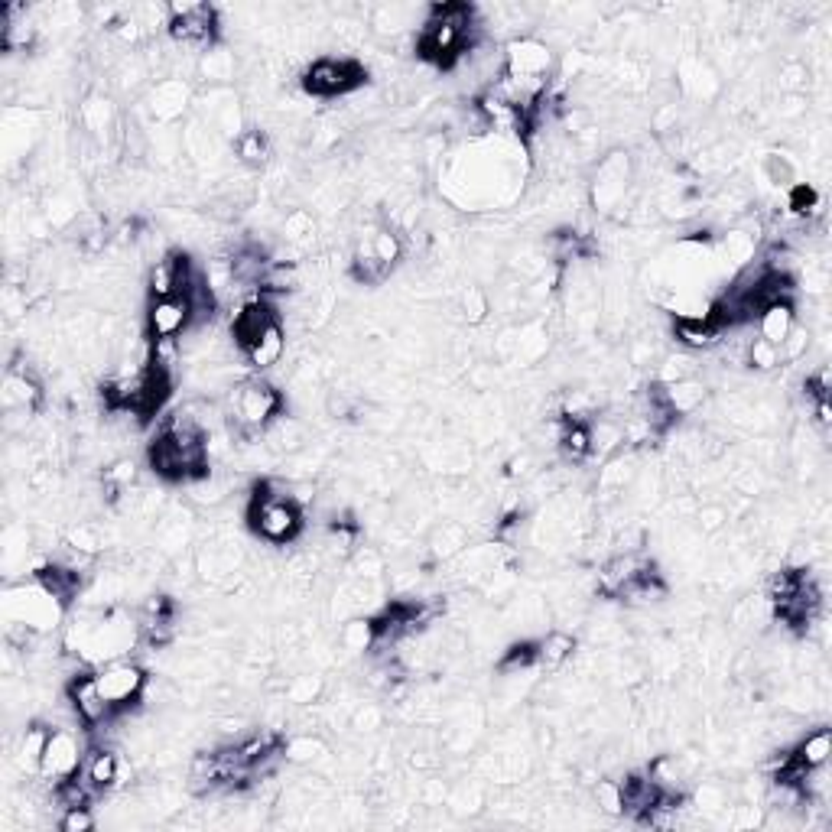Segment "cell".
I'll return each mask as SVG.
<instances>
[{
    "label": "cell",
    "instance_id": "obj_36",
    "mask_svg": "<svg viewBox=\"0 0 832 832\" xmlns=\"http://www.w3.org/2000/svg\"><path fill=\"white\" fill-rule=\"evenodd\" d=\"M459 312L468 325H485L491 316V299L488 293L481 290L478 283H468L465 290L459 293Z\"/></svg>",
    "mask_w": 832,
    "mask_h": 832
},
{
    "label": "cell",
    "instance_id": "obj_6",
    "mask_svg": "<svg viewBox=\"0 0 832 832\" xmlns=\"http://www.w3.org/2000/svg\"><path fill=\"white\" fill-rule=\"evenodd\" d=\"M95 680H98L101 696L108 699L117 712H127L130 706H137V702L143 699V693H147V686H150L147 670L130 657H117L111 663H101V667H95Z\"/></svg>",
    "mask_w": 832,
    "mask_h": 832
},
{
    "label": "cell",
    "instance_id": "obj_19",
    "mask_svg": "<svg viewBox=\"0 0 832 832\" xmlns=\"http://www.w3.org/2000/svg\"><path fill=\"white\" fill-rule=\"evenodd\" d=\"M426 546H429V553H433V559L449 563V559H455L462 550H468V527L459 524V520H439L433 533H429Z\"/></svg>",
    "mask_w": 832,
    "mask_h": 832
},
{
    "label": "cell",
    "instance_id": "obj_11",
    "mask_svg": "<svg viewBox=\"0 0 832 832\" xmlns=\"http://www.w3.org/2000/svg\"><path fill=\"white\" fill-rule=\"evenodd\" d=\"M143 329H147L150 342H169V338H179L182 332L192 329V309L182 296L150 299Z\"/></svg>",
    "mask_w": 832,
    "mask_h": 832
},
{
    "label": "cell",
    "instance_id": "obj_13",
    "mask_svg": "<svg viewBox=\"0 0 832 832\" xmlns=\"http://www.w3.org/2000/svg\"><path fill=\"white\" fill-rule=\"evenodd\" d=\"M0 400H4V410H26L36 413L43 407V384L26 371V368H7L4 374V387H0Z\"/></svg>",
    "mask_w": 832,
    "mask_h": 832
},
{
    "label": "cell",
    "instance_id": "obj_20",
    "mask_svg": "<svg viewBox=\"0 0 832 832\" xmlns=\"http://www.w3.org/2000/svg\"><path fill=\"white\" fill-rule=\"evenodd\" d=\"M82 771L101 793H108L121 784V758H117V751H111V748H91L85 754Z\"/></svg>",
    "mask_w": 832,
    "mask_h": 832
},
{
    "label": "cell",
    "instance_id": "obj_44",
    "mask_svg": "<svg viewBox=\"0 0 832 832\" xmlns=\"http://www.w3.org/2000/svg\"><path fill=\"white\" fill-rule=\"evenodd\" d=\"M696 520H699L702 533H719L728 520H732V511H728L722 501H702L696 507Z\"/></svg>",
    "mask_w": 832,
    "mask_h": 832
},
{
    "label": "cell",
    "instance_id": "obj_45",
    "mask_svg": "<svg viewBox=\"0 0 832 832\" xmlns=\"http://www.w3.org/2000/svg\"><path fill=\"white\" fill-rule=\"evenodd\" d=\"M69 543L78 546L82 553L95 556V553L104 550V533H101L98 524H91V520H85V524H75V527L69 530Z\"/></svg>",
    "mask_w": 832,
    "mask_h": 832
},
{
    "label": "cell",
    "instance_id": "obj_15",
    "mask_svg": "<svg viewBox=\"0 0 832 832\" xmlns=\"http://www.w3.org/2000/svg\"><path fill=\"white\" fill-rule=\"evenodd\" d=\"M49 735H52V728L43 725V722L26 725V732L20 735L17 754H13V761H17V767L23 774L39 777V771H43V754H46V745H49Z\"/></svg>",
    "mask_w": 832,
    "mask_h": 832
},
{
    "label": "cell",
    "instance_id": "obj_34",
    "mask_svg": "<svg viewBox=\"0 0 832 832\" xmlns=\"http://www.w3.org/2000/svg\"><path fill=\"white\" fill-rule=\"evenodd\" d=\"M283 241L293 247H309L316 241V218H312L306 208H293L290 215L283 218Z\"/></svg>",
    "mask_w": 832,
    "mask_h": 832
},
{
    "label": "cell",
    "instance_id": "obj_32",
    "mask_svg": "<svg viewBox=\"0 0 832 832\" xmlns=\"http://www.w3.org/2000/svg\"><path fill=\"white\" fill-rule=\"evenodd\" d=\"M234 153H238V160L244 166H251V169H260L267 160H270V137L264 134V130H257V127H247L244 134L234 140Z\"/></svg>",
    "mask_w": 832,
    "mask_h": 832
},
{
    "label": "cell",
    "instance_id": "obj_2",
    "mask_svg": "<svg viewBox=\"0 0 832 832\" xmlns=\"http://www.w3.org/2000/svg\"><path fill=\"white\" fill-rule=\"evenodd\" d=\"M65 608L56 595L43 589L36 579L13 582L4 589V621L20 624L33 634H49L65 621Z\"/></svg>",
    "mask_w": 832,
    "mask_h": 832
},
{
    "label": "cell",
    "instance_id": "obj_25",
    "mask_svg": "<svg viewBox=\"0 0 832 832\" xmlns=\"http://www.w3.org/2000/svg\"><path fill=\"white\" fill-rule=\"evenodd\" d=\"M410 23H413V7H403V4H381V7H374L371 10V17H368V26H371V33L374 36H400V33H407L410 30Z\"/></svg>",
    "mask_w": 832,
    "mask_h": 832
},
{
    "label": "cell",
    "instance_id": "obj_29",
    "mask_svg": "<svg viewBox=\"0 0 832 832\" xmlns=\"http://www.w3.org/2000/svg\"><path fill=\"white\" fill-rule=\"evenodd\" d=\"M325 758H329V745L312 732L293 735L290 741H283V761H290V764H319Z\"/></svg>",
    "mask_w": 832,
    "mask_h": 832
},
{
    "label": "cell",
    "instance_id": "obj_47",
    "mask_svg": "<svg viewBox=\"0 0 832 832\" xmlns=\"http://www.w3.org/2000/svg\"><path fill=\"white\" fill-rule=\"evenodd\" d=\"M56 826L62 832H91V829L98 826V816H95L91 806H69V810H62Z\"/></svg>",
    "mask_w": 832,
    "mask_h": 832
},
{
    "label": "cell",
    "instance_id": "obj_41",
    "mask_svg": "<svg viewBox=\"0 0 832 832\" xmlns=\"http://www.w3.org/2000/svg\"><path fill=\"white\" fill-rule=\"evenodd\" d=\"M806 82H810V69H806V62L800 59H790L780 65V72H777V85L784 95H803L806 91Z\"/></svg>",
    "mask_w": 832,
    "mask_h": 832
},
{
    "label": "cell",
    "instance_id": "obj_16",
    "mask_svg": "<svg viewBox=\"0 0 832 832\" xmlns=\"http://www.w3.org/2000/svg\"><path fill=\"white\" fill-rule=\"evenodd\" d=\"M660 394L676 420H680V416H693L696 410H702V403L709 397V387L699 377H689V381H680V384H660Z\"/></svg>",
    "mask_w": 832,
    "mask_h": 832
},
{
    "label": "cell",
    "instance_id": "obj_12",
    "mask_svg": "<svg viewBox=\"0 0 832 832\" xmlns=\"http://www.w3.org/2000/svg\"><path fill=\"white\" fill-rule=\"evenodd\" d=\"M195 101L192 85L186 78H160L147 91V111L156 124H176L182 114L189 111V104Z\"/></svg>",
    "mask_w": 832,
    "mask_h": 832
},
{
    "label": "cell",
    "instance_id": "obj_35",
    "mask_svg": "<svg viewBox=\"0 0 832 832\" xmlns=\"http://www.w3.org/2000/svg\"><path fill=\"white\" fill-rule=\"evenodd\" d=\"M371 254L381 260L387 270H394L403 260V238L387 225H377V231L371 234Z\"/></svg>",
    "mask_w": 832,
    "mask_h": 832
},
{
    "label": "cell",
    "instance_id": "obj_9",
    "mask_svg": "<svg viewBox=\"0 0 832 832\" xmlns=\"http://www.w3.org/2000/svg\"><path fill=\"white\" fill-rule=\"evenodd\" d=\"M556 56L537 36H520L504 46V75L514 78H550Z\"/></svg>",
    "mask_w": 832,
    "mask_h": 832
},
{
    "label": "cell",
    "instance_id": "obj_31",
    "mask_svg": "<svg viewBox=\"0 0 832 832\" xmlns=\"http://www.w3.org/2000/svg\"><path fill=\"white\" fill-rule=\"evenodd\" d=\"M264 436L270 439V446L277 449V452H299V449L306 446L303 426H299L293 416H283V413L264 429Z\"/></svg>",
    "mask_w": 832,
    "mask_h": 832
},
{
    "label": "cell",
    "instance_id": "obj_23",
    "mask_svg": "<svg viewBox=\"0 0 832 832\" xmlns=\"http://www.w3.org/2000/svg\"><path fill=\"white\" fill-rule=\"evenodd\" d=\"M82 127L88 130L95 140H108L111 130L117 124V111H114V101L104 98V95H88L82 104Z\"/></svg>",
    "mask_w": 832,
    "mask_h": 832
},
{
    "label": "cell",
    "instance_id": "obj_24",
    "mask_svg": "<svg viewBox=\"0 0 832 832\" xmlns=\"http://www.w3.org/2000/svg\"><path fill=\"white\" fill-rule=\"evenodd\" d=\"M829 754H832V735L829 728H816L810 732L797 748L790 751V761L803 767V771H816V767H826L829 764Z\"/></svg>",
    "mask_w": 832,
    "mask_h": 832
},
{
    "label": "cell",
    "instance_id": "obj_27",
    "mask_svg": "<svg viewBox=\"0 0 832 832\" xmlns=\"http://www.w3.org/2000/svg\"><path fill=\"white\" fill-rule=\"evenodd\" d=\"M338 641H342V650H348V654H368V650L377 644L374 618L371 615H355V618L342 621Z\"/></svg>",
    "mask_w": 832,
    "mask_h": 832
},
{
    "label": "cell",
    "instance_id": "obj_14",
    "mask_svg": "<svg viewBox=\"0 0 832 832\" xmlns=\"http://www.w3.org/2000/svg\"><path fill=\"white\" fill-rule=\"evenodd\" d=\"M283 355H286V329H283L280 319L270 322L264 329V335H260L257 342L244 351L247 364H251V371H257V374L273 371L283 361Z\"/></svg>",
    "mask_w": 832,
    "mask_h": 832
},
{
    "label": "cell",
    "instance_id": "obj_30",
    "mask_svg": "<svg viewBox=\"0 0 832 832\" xmlns=\"http://www.w3.org/2000/svg\"><path fill=\"white\" fill-rule=\"evenodd\" d=\"M589 436H592V455H602V459H611V455H618L624 446H628V439H624V426L615 423V420H608V416L589 423Z\"/></svg>",
    "mask_w": 832,
    "mask_h": 832
},
{
    "label": "cell",
    "instance_id": "obj_38",
    "mask_svg": "<svg viewBox=\"0 0 832 832\" xmlns=\"http://www.w3.org/2000/svg\"><path fill=\"white\" fill-rule=\"evenodd\" d=\"M322 689H325V680L319 673H299L286 683V699L296 702V706H312V702H319Z\"/></svg>",
    "mask_w": 832,
    "mask_h": 832
},
{
    "label": "cell",
    "instance_id": "obj_5",
    "mask_svg": "<svg viewBox=\"0 0 832 832\" xmlns=\"http://www.w3.org/2000/svg\"><path fill=\"white\" fill-rule=\"evenodd\" d=\"M368 82V69L348 56H322L303 72V91L312 98H345Z\"/></svg>",
    "mask_w": 832,
    "mask_h": 832
},
{
    "label": "cell",
    "instance_id": "obj_42",
    "mask_svg": "<svg viewBox=\"0 0 832 832\" xmlns=\"http://www.w3.org/2000/svg\"><path fill=\"white\" fill-rule=\"evenodd\" d=\"M696 377V361L689 355H667L657 371V384H680Z\"/></svg>",
    "mask_w": 832,
    "mask_h": 832
},
{
    "label": "cell",
    "instance_id": "obj_33",
    "mask_svg": "<svg viewBox=\"0 0 832 832\" xmlns=\"http://www.w3.org/2000/svg\"><path fill=\"white\" fill-rule=\"evenodd\" d=\"M673 335H676V342L686 345V348H712L715 342H719V329H715L712 322H693V319H676L673 325Z\"/></svg>",
    "mask_w": 832,
    "mask_h": 832
},
{
    "label": "cell",
    "instance_id": "obj_43",
    "mask_svg": "<svg viewBox=\"0 0 832 832\" xmlns=\"http://www.w3.org/2000/svg\"><path fill=\"white\" fill-rule=\"evenodd\" d=\"M592 793H595L598 810H602L605 816H624V797H621V784H618V780L602 777Z\"/></svg>",
    "mask_w": 832,
    "mask_h": 832
},
{
    "label": "cell",
    "instance_id": "obj_39",
    "mask_svg": "<svg viewBox=\"0 0 832 832\" xmlns=\"http://www.w3.org/2000/svg\"><path fill=\"white\" fill-rule=\"evenodd\" d=\"M647 777L654 780L657 790H680V780H683L680 761H676L673 754H657V758L647 764Z\"/></svg>",
    "mask_w": 832,
    "mask_h": 832
},
{
    "label": "cell",
    "instance_id": "obj_10",
    "mask_svg": "<svg viewBox=\"0 0 832 832\" xmlns=\"http://www.w3.org/2000/svg\"><path fill=\"white\" fill-rule=\"evenodd\" d=\"M85 745L78 741V735L72 732V728H65V725H52V735H49V745H46V754H43V771H39V777H46V780H65V777H75L78 771H82V764H85Z\"/></svg>",
    "mask_w": 832,
    "mask_h": 832
},
{
    "label": "cell",
    "instance_id": "obj_28",
    "mask_svg": "<svg viewBox=\"0 0 832 832\" xmlns=\"http://www.w3.org/2000/svg\"><path fill=\"white\" fill-rule=\"evenodd\" d=\"M761 173L764 179L771 182V186L777 189H793V186H800V166L797 160H793L790 153H764V160H761Z\"/></svg>",
    "mask_w": 832,
    "mask_h": 832
},
{
    "label": "cell",
    "instance_id": "obj_22",
    "mask_svg": "<svg viewBox=\"0 0 832 832\" xmlns=\"http://www.w3.org/2000/svg\"><path fill=\"white\" fill-rule=\"evenodd\" d=\"M195 69H199V78L208 82V88H228L234 82V72H238V59L225 46H215L205 56H199Z\"/></svg>",
    "mask_w": 832,
    "mask_h": 832
},
{
    "label": "cell",
    "instance_id": "obj_3",
    "mask_svg": "<svg viewBox=\"0 0 832 832\" xmlns=\"http://www.w3.org/2000/svg\"><path fill=\"white\" fill-rule=\"evenodd\" d=\"M283 413V394L264 377H247L231 394V420L244 436H260Z\"/></svg>",
    "mask_w": 832,
    "mask_h": 832
},
{
    "label": "cell",
    "instance_id": "obj_18",
    "mask_svg": "<svg viewBox=\"0 0 832 832\" xmlns=\"http://www.w3.org/2000/svg\"><path fill=\"white\" fill-rule=\"evenodd\" d=\"M576 637L569 631H546L537 637V667L540 670H563L566 663L576 657Z\"/></svg>",
    "mask_w": 832,
    "mask_h": 832
},
{
    "label": "cell",
    "instance_id": "obj_46",
    "mask_svg": "<svg viewBox=\"0 0 832 832\" xmlns=\"http://www.w3.org/2000/svg\"><path fill=\"white\" fill-rule=\"evenodd\" d=\"M384 709L381 706H374V702H364V706H358L355 712H351V728H355L358 735H374V732H381L384 728Z\"/></svg>",
    "mask_w": 832,
    "mask_h": 832
},
{
    "label": "cell",
    "instance_id": "obj_4",
    "mask_svg": "<svg viewBox=\"0 0 832 832\" xmlns=\"http://www.w3.org/2000/svg\"><path fill=\"white\" fill-rule=\"evenodd\" d=\"M166 13V33L173 36L176 46L199 52V56L218 46V10L212 4H195V0H182L179 4L176 0V4H166Z\"/></svg>",
    "mask_w": 832,
    "mask_h": 832
},
{
    "label": "cell",
    "instance_id": "obj_37",
    "mask_svg": "<svg viewBox=\"0 0 832 832\" xmlns=\"http://www.w3.org/2000/svg\"><path fill=\"white\" fill-rule=\"evenodd\" d=\"M533 667H537V641H517L498 660V670L504 676H520V670H533Z\"/></svg>",
    "mask_w": 832,
    "mask_h": 832
},
{
    "label": "cell",
    "instance_id": "obj_49",
    "mask_svg": "<svg viewBox=\"0 0 832 832\" xmlns=\"http://www.w3.org/2000/svg\"><path fill=\"white\" fill-rule=\"evenodd\" d=\"M806 111V98L803 95H784V108H780V114L784 117H800Z\"/></svg>",
    "mask_w": 832,
    "mask_h": 832
},
{
    "label": "cell",
    "instance_id": "obj_40",
    "mask_svg": "<svg viewBox=\"0 0 832 832\" xmlns=\"http://www.w3.org/2000/svg\"><path fill=\"white\" fill-rule=\"evenodd\" d=\"M745 364L754 371H761V374L774 371V368H780V348L771 345V342H764L761 335L751 338V342L745 345Z\"/></svg>",
    "mask_w": 832,
    "mask_h": 832
},
{
    "label": "cell",
    "instance_id": "obj_1",
    "mask_svg": "<svg viewBox=\"0 0 832 832\" xmlns=\"http://www.w3.org/2000/svg\"><path fill=\"white\" fill-rule=\"evenodd\" d=\"M303 514L306 511L286 494V485L280 481H260L247 501V520H251L254 537L270 546L293 543L303 533Z\"/></svg>",
    "mask_w": 832,
    "mask_h": 832
},
{
    "label": "cell",
    "instance_id": "obj_17",
    "mask_svg": "<svg viewBox=\"0 0 832 832\" xmlns=\"http://www.w3.org/2000/svg\"><path fill=\"white\" fill-rule=\"evenodd\" d=\"M637 478H641V459H637L634 452L621 449L618 455H611L608 465L602 468L598 485H602V491H608V494H624Z\"/></svg>",
    "mask_w": 832,
    "mask_h": 832
},
{
    "label": "cell",
    "instance_id": "obj_8",
    "mask_svg": "<svg viewBox=\"0 0 832 832\" xmlns=\"http://www.w3.org/2000/svg\"><path fill=\"white\" fill-rule=\"evenodd\" d=\"M65 702H69L72 715L85 728H101L104 722H111L114 715H117V709L101 696L98 680H95V670L72 676L69 686H65Z\"/></svg>",
    "mask_w": 832,
    "mask_h": 832
},
{
    "label": "cell",
    "instance_id": "obj_7",
    "mask_svg": "<svg viewBox=\"0 0 832 832\" xmlns=\"http://www.w3.org/2000/svg\"><path fill=\"white\" fill-rule=\"evenodd\" d=\"M631 156L628 153H608L602 163L595 169V179H592V205L595 212H605L611 215L615 208L624 205L628 199V189H631Z\"/></svg>",
    "mask_w": 832,
    "mask_h": 832
},
{
    "label": "cell",
    "instance_id": "obj_26",
    "mask_svg": "<svg viewBox=\"0 0 832 832\" xmlns=\"http://www.w3.org/2000/svg\"><path fill=\"white\" fill-rule=\"evenodd\" d=\"M556 449L563 452V459L566 462H585L592 455V436H589V423H582V420H569L566 416V423H563V433H559L556 439Z\"/></svg>",
    "mask_w": 832,
    "mask_h": 832
},
{
    "label": "cell",
    "instance_id": "obj_48",
    "mask_svg": "<svg viewBox=\"0 0 832 832\" xmlns=\"http://www.w3.org/2000/svg\"><path fill=\"white\" fill-rule=\"evenodd\" d=\"M806 348H810V329L793 325L790 335L780 342V361H800L806 355Z\"/></svg>",
    "mask_w": 832,
    "mask_h": 832
},
{
    "label": "cell",
    "instance_id": "obj_21",
    "mask_svg": "<svg viewBox=\"0 0 832 832\" xmlns=\"http://www.w3.org/2000/svg\"><path fill=\"white\" fill-rule=\"evenodd\" d=\"M797 325V312H793L790 299H780V303H771L758 312V335L764 342H771L780 348V342L790 335V329Z\"/></svg>",
    "mask_w": 832,
    "mask_h": 832
}]
</instances>
